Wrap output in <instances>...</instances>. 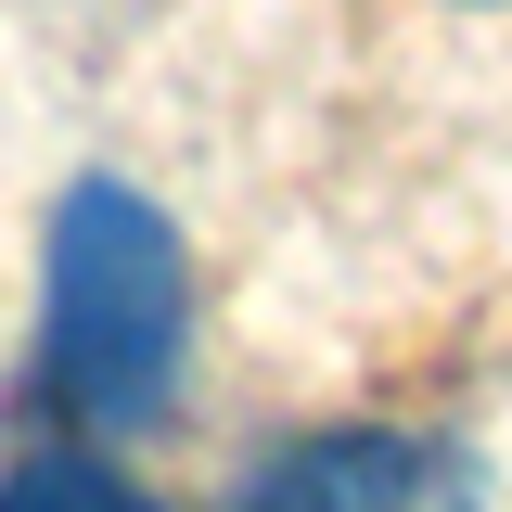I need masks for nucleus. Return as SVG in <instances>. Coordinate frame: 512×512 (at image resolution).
<instances>
[{"label": "nucleus", "instance_id": "nucleus-3", "mask_svg": "<svg viewBox=\"0 0 512 512\" xmlns=\"http://www.w3.org/2000/svg\"><path fill=\"white\" fill-rule=\"evenodd\" d=\"M0 512H167V500H141L116 461H77V448H39V461H13L0 474Z\"/></svg>", "mask_w": 512, "mask_h": 512}, {"label": "nucleus", "instance_id": "nucleus-1", "mask_svg": "<svg viewBox=\"0 0 512 512\" xmlns=\"http://www.w3.org/2000/svg\"><path fill=\"white\" fill-rule=\"evenodd\" d=\"M64 410L90 423H167L192 359V269L180 231L141 205L128 180H77L52 218V308H39Z\"/></svg>", "mask_w": 512, "mask_h": 512}, {"label": "nucleus", "instance_id": "nucleus-2", "mask_svg": "<svg viewBox=\"0 0 512 512\" xmlns=\"http://www.w3.org/2000/svg\"><path fill=\"white\" fill-rule=\"evenodd\" d=\"M423 474H436V461L410 436H295V448H269L244 474L231 512H410Z\"/></svg>", "mask_w": 512, "mask_h": 512}]
</instances>
